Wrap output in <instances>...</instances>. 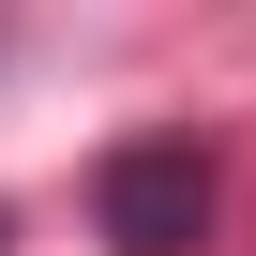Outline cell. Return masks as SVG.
<instances>
[{
	"label": "cell",
	"mask_w": 256,
	"mask_h": 256,
	"mask_svg": "<svg viewBox=\"0 0 256 256\" xmlns=\"http://www.w3.org/2000/svg\"><path fill=\"white\" fill-rule=\"evenodd\" d=\"M90 211H106L120 256H196V241H211V166H196V136H120L106 181H90Z\"/></svg>",
	"instance_id": "obj_1"
}]
</instances>
